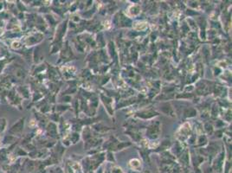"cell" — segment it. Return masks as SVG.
Returning <instances> with one entry per match:
<instances>
[{"label":"cell","mask_w":232,"mask_h":173,"mask_svg":"<svg viewBox=\"0 0 232 173\" xmlns=\"http://www.w3.org/2000/svg\"><path fill=\"white\" fill-rule=\"evenodd\" d=\"M160 133V125L159 122H152L148 125L146 130V136L151 139H156Z\"/></svg>","instance_id":"obj_1"},{"label":"cell","mask_w":232,"mask_h":173,"mask_svg":"<svg viewBox=\"0 0 232 173\" xmlns=\"http://www.w3.org/2000/svg\"><path fill=\"white\" fill-rule=\"evenodd\" d=\"M158 115V113H156L155 111H152V110H148V111H142V112H139V113H137V116L139 117V118L141 119H151L154 116Z\"/></svg>","instance_id":"obj_2"},{"label":"cell","mask_w":232,"mask_h":173,"mask_svg":"<svg viewBox=\"0 0 232 173\" xmlns=\"http://www.w3.org/2000/svg\"><path fill=\"white\" fill-rule=\"evenodd\" d=\"M161 109L162 113H165L166 115H171V116H174V111H173V107L172 106V105L170 103H165L162 105V106L160 107Z\"/></svg>","instance_id":"obj_3"},{"label":"cell","mask_w":232,"mask_h":173,"mask_svg":"<svg viewBox=\"0 0 232 173\" xmlns=\"http://www.w3.org/2000/svg\"><path fill=\"white\" fill-rule=\"evenodd\" d=\"M197 115V111L194 108H188L184 111V116L185 118H191V117H194Z\"/></svg>","instance_id":"obj_4"},{"label":"cell","mask_w":232,"mask_h":173,"mask_svg":"<svg viewBox=\"0 0 232 173\" xmlns=\"http://www.w3.org/2000/svg\"><path fill=\"white\" fill-rule=\"evenodd\" d=\"M79 137H80V135H79L78 133H74L73 134H72L70 139H71V141L73 142V144H76V142L79 140Z\"/></svg>","instance_id":"obj_5"},{"label":"cell","mask_w":232,"mask_h":173,"mask_svg":"<svg viewBox=\"0 0 232 173\" xmlns=\"http://www.w3.org/2000/svg\"><path fill=\"white\" fill-rule=\"evenodd\" d=\"M197 142H198V146H204V145L207 143V138H206V137H205V136H201Z\"/></svg>","instance_id":"obj_6"},{"label":"cell","mask_w":232,"mask_h":173,"mask_svg":"<svg viewBox=\"0 0 232 173\" xmlns=\"http://www.w3.org/2000/svg\"><path fill=\"white\" fill-rule=\"evenodd\" d=\"M204 128H205V130L207 131V133H210V134H211L213 133V127H212L211 124L210 123H206L204 125Z\"/></svg>","instance_id":"obj_7"}]
</instances>
